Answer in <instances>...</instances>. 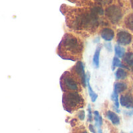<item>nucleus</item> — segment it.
I'll list each match as a JSON object with an SVG mask.
<instances>
[{"instance_id":"nucleus-1","label":"nucleus","mask_w":133,"mask_h":133,"mask_svg":"<svg viewBox=\"0 0 133 133\" xmlns=\"http://www.w3.org/2000/svg\"><path fill=\"white\" fill-rule=\"evenodd\" d=\"M60 47L63 48V51L71 55H78L82 51L81 42L73 35L66 34L63 38Z\"/></svg>"},{"instance_id":"nucleus-2","label":"nucleus","mask_w":133,"mask_h":133,"mask_svg":"<svg viewBox=\"0 0 133 133\" xmlns=\"http://www.w3.org/2000/svg\"><path fill=\"white\" fill-rule=\"evenodd\" d=\"M63 104L65 109L71 112L72 110L82 107L83 104V98L76 92H68L63 97Z\"/></svg>"},{"instance_id":"nucleus-3","label":"nucleus","mask_w":133,"mask_h":133,"mask_svg":"<svg viewBox=\"0 0 133 133\" xmlns=\"http://www.w3.org/2000/svg\"><path fill=\"white\" fill-rule=\"evenodd\" d=\"M106 15L109 18V19L114 23H118L122 17V12L121 9L116 5L109 6L106 10Z\"/></svg>"},{"instance_id":"nucleus-4","label":"nucleus","mask_w":133,"mask_h":133,"mask_svg":"<svg viewBox=\"0 0 133 133\" xmlns=\"http://www.w3.org/2000/svg\"><path fill=\"white\" fill-rule=\"evenodd\" d=\"M63 87L68 90H71V91H75L78 90V83L76 82V80L69 75H66V73L63 76Z\"/></svg>"},{"instance_id":"nucleus-5","label":"nucleus","mask_w":133,"mask_h":133,"mask_svg":"<svg viewBox=\"0 0 133 133\" xmlns=\"http://www.w3.org/2000/svg\"><path fill=\"white\" fill-rule=\"evenodd\" d=\"M117 41L120 45H128L132 41V36L127 31L121 30L118 33Z\"/></svg>"},{"instance_id":"nucleus-6","label":"nucleus","mask_w":133,"mask_h":133,"mask_svg":"<svg viewBox=\"0 0 133 133\" xmlns=\"http://www.w3.org/2000/svg\"><path fill=\"white\" fill-rule=\"evenodd\" d=\"M74 70H75L77 75L78 76V77L80 78L81 82L82 83L83 86L85 87L86 86V76H87V74H85V72L83 63L82 62H78L75 65Z\"/></svg>"},{"instance_id":"nucleus-7","label":"nucleus","mask_w":133,"mask_h":133,"mask_svg":"<svg viewBox=\"0 0 133 133\" xmlns=\"http://www.w3.org/2000/svg\"><path fill=\"white\" fill-rule=\"evenodd\" d=\"M120 104L128 109L133 108V97L131 94H123L120 97Z\"/></svg>"},{"instance_id":"nucleus-8","label":"nucleus","mask_w":133,"mask_h":133,"mask_svg":"<svg viewBox=\"0 0 133 133\" xmlns=\"http://www.w3.org/2000/svg\"><path fill=\"white\" fill-rule=\"evenodd\" d=\"M101 37L106 41H111L114 37V32L110 28H104L101 31Z\"/></svg>"},{"instance_id":"nucleus-9","label":"nucleus","mask_w":133,"mask_h":133,"mask_svg":"<svg viewBox=\"0 0 133 133\" xmlns=\"http://www.w3.org/2000/svg\"><path fill=\"white\" fill-rule=\"evenodd\" d=\"M90 76H89V73L87 74V76H86V86L88 87V90H89V96H90V98L92 100V102H96V101L97 100V97H98V95L97 94L95 93V91H93V90L92 89V87L90 85Z\"/></svg>"},{"instance_id":"nucleus-10","label":"nucleus","mask_w":133,"mask_h":133,"mask_svg":"<svg viewBox=\"0 0 133 133\" xmlns=\"http://www.w3.org/2000/svg\"><path fill=\"white\" fill-rule=\"evenodd\" d=\"M107 118L114 125H118L120 124V118L118 116V115L116 113H114V111H107Z\"/></svg>"},{"instance_id":"nucleus-11","label":"nucleus","mask_w":133,"mask_h":133,"mask_svg":"<svg viewBox=\"0 0 133 133\" xmlns=\"http://www.w3.org/2000/svg\"><path fill=\"white\" fill-rule=\"evenodd\" d=\"M100 51H101V46H98L95 51L93 58H92V63L93 65L98 69L100 67Z\"/></svg>"},{"instance_id":"nucleus-12","label":"nucleus","mask_w":133,"mask_h":133,"mask_svg":"<svg viewBox=\"0 0 133 133\" xmlns=\"http://www.w3.org/2000/svg\"><path fill=\"white\" fill-rule=\"evenodd\" d=\"M94 120L96 122V126L98 128V133H103L101 130V125H102V117L100 116L99 111H94Z\"/></svg>"},{"instance_id":"nucleus-13","label":"nucleus","mask_w":133,"mask_h":133,"mask_svg":"<svg viewBox=\"0 0 133 133\" xmlns=\"http://www.w3.org/2000/svg\"><path fill=\"white\" fill-rule=\"evenodd\" d=\"M126 89H127V85H126V83H125L118 82V83H114V90L115 92H117L118 94L123 93L125 90H126Z\"/></svg>"},{"instance_id":"nucleus-14","label":"nucleus","mask_w":133,"mask_h":133,"mask_svg":"<svg viewBox=\"0 0 133 133\" xmlns=\"http://www.w3.org/2000/svg\"><path fill=\"white\" fill-rule=\"evenodd\" d=\"M114 52L116 57L118 58H123L125 55V49L122 47L120 44H117L114 46Z\"/></svg>"},{"instance_id":"nucleus-15","label":"nucleus","mask_w":133,"mask_h":133,"mask_svg":"<svg viewBox=\"0 0 133 133\" xmlns=\"http://www.w3.org/2000/svg\"><path fill=\"white\" fill-rule=\"evenodd\" d=\"M115 77L118 80H123L127 77V72L123 69H118L115 72Z\"/></svg>"},{"instance_id":"nucleus-16","label":"nucleus","mask_w":133,"mask_h":133,"mask_svg":"<svg viewBox=\"0 0 133 133\" xmlns=\"http://www.w3.org/2000/svg\"><path fill=\"white\" fill-rule=\"evenodd\" d=\"M121 68V69H123V68H125V66L122 64V62L120 61V59L118 58V57H114L113 60H112V70L114 71L115 69V68Z\"/></svg>"},{"instance_id":"nucleus-17","label":"nucleus","mask_w":133,"mask_h":133,"mask_svg":"<svg viewBox=\"0 0 133 133\" xmlns=\"http://www.w3.org/2000/svg\"><path fill=\"white\" fill-rule=\"evenodd\" d=\"M123 60L125 64L129 65H133V54L132 52H128L123 57Z\"/></svg>"},{"instance_id":"nucleus-18","label":"nucleus","mask_w":133,"mask_h":133,"mask_svg":"<svg viewBox=\"0 0 133 133\" xmlns=\"http://www.w3.org/2000/svg\"><path fill=\"white\" fill-rule=\"evenodd\" d=\"M111 100L113 101L114 106L116 107V108L118 109L119 106H120V101H119V97H118V94L117 92H115L114 90L113 91L112 94H111Z\"/></svg>"},{"instance_id":"nucleus-19","label":"nucleus","mask_w":133,"mask_h":133,"mask_svg":"<svg viewBox=\"0 0 133 133\" xmlns=\"http://www.w3.org/2000/svg\"><path fill=\"white\" fill-rule=\"evenodd\" d=\"M125 24L128 26V28H129L130 30H133V15L131 14L129 15L127 19H125Z\"/></svg>"},{"instance_id":"nucleus-20","label":"nucleus","mask_w":133,"mask_h":133,"mask_svg":"<svg viewBox=\"0 0 133 133\" xmlns=\"http://www.w3.org/2000/svg\"><path fill=\"white\" fill-rule=\"evenodd\" d=\"M93 118H92V108L91 106L89 105L88 107V122H91L92 121Z\"/></svg>"},{"instance_id":"nucleus-21","label":"nucleus","mask_w":133,"mask_h":133,"mask_svg":"<svg viewBox=\"0 0 133 133\" xmlns=\"http://www.w3.org/2000/svg\"><path fill=\"white\" fill-rule=\"evenodd\" d=\"M78 118L80 119V120H84L85 119V111H79L78 112Z\"/></svg>"},{"instance_id":"nucleus-22","label":"nucleus","mask_w":133,"mask_h":133,"mask_svg":"<svg viewBox=\"0 0 133 133\" xmlns=\"http://www.w3.org/2000/svg\"><path fill=\"white\" fill-rule=\"evenodd\" d=\"M105 47H106V48H107L109 51H112V45H111V43H106V44H105Z\"/></svg>"},{"instance_id":"nucleus-23","label":"nucleus","mask_w":133,"mask_h":133,"mask_svg":"<svg viewBox=\"0 0 133 133\" xmlns=\"http://www.w3.org/2000/svg\"><path fill=\"white\" fill-rule=\"evenodd\" d=\"M89 130H90V131H91L92 133H96V130L94 129V127H93V125H89Z\"/></svg>"},{"instance_id":"nucleus-24","label":"nucleus","mask_w":133,"mask_h":133,"mask_svg":"<svg viewBox=\"0 0 133 133\" xmlns=\"http://www.w3.org/2000/svg\"><path fill=\"white\" fill-rule=\"evenodd\" d=\"M82 133H88V132H87L86 131H83V132H82Z\"/></svg>"}]
</instances>
